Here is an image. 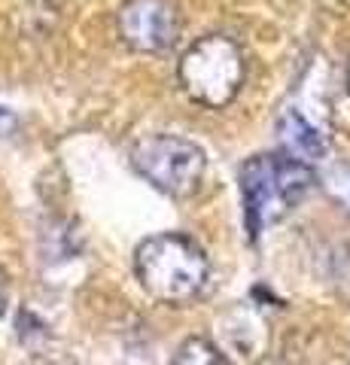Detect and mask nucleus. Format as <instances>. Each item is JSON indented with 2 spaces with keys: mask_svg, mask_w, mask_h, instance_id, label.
I'll list each match as a JSON object with an SVG mask.
<instances>
[{
  "mask_svg": "<svg viewBox=\"0 0 350 365\" xmlns=\"http://www.w3.org/2000/svg\"><path fill=\"white\" fill-rule=\"evenodd\" d=\"M134 274L140 287L165 304H183L205 289L210 277L207 256L192 237L165 232L134 250Z\"/></svg>",
  "mask_w": 350,
  "mask_h": 365,
  "instance_id": "1",
  "label": "nucleus"
},
{
  "mask_svg": "<svg viewBox=\"0 0 350 365\" xmlns=\"http://www.w3.org/2000/svg\"><path fill=\"white\" fill-rule=\"evenodd\" d=\"M314 170L308 162L292 155H253L241 168V195L247 228L256 237L262 228L277 222L314 186Z\"/></svg>",
  "mask_w": 350,
  "mask_h": 365,
  "instance_id": "2",
  "label": "nucleus"
},
{
  "mask_svg": "<svg viewBox=\"0 0 350 365\" xmlns=\"http://www.w3.org/2000/svg\"><path fill=\"white\" fill-rule=\"evenodd\" d=\"M180 86L201 107H225L244 86V52L225 34H207L180 58Z\"/></svg>",
  "mask_w": 350,
  "mask_h": 365,
  "instance_id": "3",
  "label": "nucleus"
},
{
  "mask_svg": "<svg viewBox=\"0 0 350 365\" xmlns=\"http://www.w3.org/2000/svg\"><path fill=\"white\" fill-rule=\"evenodd\" d=\"M134 170L153 182L159 192L171 198H186L198 189L201 177H205L207 158L198 143L186 140L177 134H153L134 143L131 150Z\"/></svg>",
  "mask_w": 350,
  "mask_h": 365,
  "instance_id": "4",
  "label": "nucleus"
},
{
  "mask_svg": "<svg viewBox=\"0 0 350 365\" xmlns=\"http://www.w3.org/2000/svg\"><path fill=\"white\" fill-rule=\"evenodd\" d=\"M119 34L134 52H168L180 34L174 0H125L119 9Z\"/></svg>",
  "mask_w": 350,
  "mask_h": 365,
  "instance_id": "5",
  "label": "nucleus"
},
{
  "mask_svg": "<svg viewBox=\"0 0 350 365\" xmlns=\"http://www.w3.org/2000/svg\"><path fill=\"white\" fill-rule=\"evenodd\" d=\"M277 134H280V143H284L287 155H292V158H302V162L311 165V162H317V158L326 155L323 134L314 128L299 110H287L284 116H280Z\"/></svg>",
  "mask_w": 350,
  "mask_h": 365,
  "instance_id": "6",
  "label": "nucleus"
},
{
  "mask_svg": "<svg viewBox=\"0 0 350 365\" xmlns=\"http://www.w3.org/2000/svg\"><path fill=\"white\" fill-rule=\"evenodd\" d=\"M171 365H225L220 347L207 338H189L177 347Z\"/></svg>",
  "mask_w": 350,
  "mask_h": 365,
  "instance_id": "7",
  "label": "nucleus"
},
{
  "mask_svg": "<svg viewBox=\"0 0 350 365\" xmlns=\"http://www.w3.org/2000/svg\"><path fill=\"white\" fill-rule=\"evenodd\" d=\"M323 182H326V189H329L338 201H344L350 207V168L347 165H332L323 174Z\"/></svg>",
  "mask_w": 350,
  "mask_h": 365,
  "instance_id": "8",
  "label": "nucleus"
},
{
  "mask_svg": "<svg viewBox=\"0 0 350 365\" xmlns=\"http://www.w3.org/2000/svg\"><path fill=\"white\" fill-rule=\"evenodd\" d=\"M13 128H16V116H13V113H9L6 107H0V137L9 134Z\"/></svg>",
  "mask_w": 350,
  "mask_h": 365,
  "instance_id": "9",
  "label": "nucleus"
},
{
  "mask_svg": "<svg viewBox=\"0 0 350 365\" xmlns=\"http://www.w3.org/2000/svg\"><path fill=\"white\" fill-rule=\"evenodd\" d=\"M6 311V277H4V271H0V314Z\"/></svg>",
  "mask_w": 350,
  "mask_h": 365,
  "instance_id": "10",
  "label": "nucleus"
},
{
  "mask_svg": "<svg viewBox=\"0 0 350 365\" xmlns=\"http://www.w3.org/2000/svg\"><path fill=\"white\" fill-rule=\"evenodd\" d=\"M347 88H350V64H347Z\"/></svg>",
  "mask_w": 350,
  "mask_h": 365,
  "instance_id": "11",
  "label": "nucleus"
}]
</instances>
